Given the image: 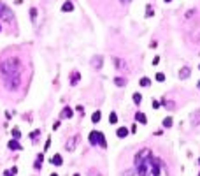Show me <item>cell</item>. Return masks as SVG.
I'll return each mask as SVG.
<instances>
[{
	"label": "cell",
	"instance_id": "1",
	"mask_svg": "<svg viewBox=\"0 0 200 176\" xmlns=\"http://www.w3.org/2000/svg\"><path fill=\"white\" fill-rule=\"evenodd\" d=\"M0 72L4 74V83L9 90L16 92L21 86V62L18 58H9L2 62Z\"/></svg>",
	"mask_w": 200,
	"mask_h": 176
},
{
	"label": "cell",
	"instance_id": "2",
	"mask_svg": "<svg viewBox=\"0 0 200 176\" xmlns=\"http://www.w3.org/2000/svg\"><path fill=\"white\" fill-rule=\"evenodd\" d=\"M137 171H139V176H158L160 175V160L148 157L146 160L137 164Z\"/></svg>",
	"mask_w": 200,
	"mask_h": 176
},
{
	"label": "cell",
	"instance_id": "3",
	"mask_svg": "<svg viewBox=\"0 0 200 176\" xmlns=\"http://www.w3.org/2000/svg\"><path fill=\"white\" fill-rule=\"evenodd\" d=\"M0 18L4 21H14V12L2 2H0Z\"/></svg>",
	"mask_w": 200,
	"mask_h": 176
},
{
	"label": "cell",
	"instance_id": "4",
	"mask_svg": "<svg viewBox=\"0 0 200 176\" xmlns=\"http://www.w3.org/2000/svg\"><path fill=\"white\" fill-rule=\"evenodd\" d=\"M148 157H151V150L149 148H142L137 155H135V166L139 164V162H142V160H146Z\"/></svg>",
	"mask_w": 200,
	"mask_h": 176
},
{
	"label": "cell",
	"instance_id": "5",
	"mask_svg": "<svg viewBox=\"0 0 200 176\" xmlns=\"http://www.w3.org/2000/svg\"><path fill=\"white\" fill-rule=\"evenodd\" d=\"M97 145H98V146H102V148H105V146H107L105 136H104L102 132H98V130H97Z\"/></svg>",
	"mask_w": 200,
	"mask_h": 176
},
{
	"label": "cell",
	"instance_id": "6",
	"mask_svg": "<svg viewBox=\"0 0 200 176\" xmlns=\"http://www.w3.org/2000/svg\"><path fill=\"white\" fill-rule=\"evenodd\" d=\"M190 74H192V69H190L188 65H184V67L179 71V78H181V79H186V78H190Z\"/></svg>",
	"mask_w": 200,
	"mask_h": 176
},
{
	"label": "cell",
	"instance_id": "7",
	"mask_svg": "<svg viewBox=\"0 0 200 176\" xmlns=\"http://www.w3.org/2000/svg\"><path fill=\"white\" fill-rule=\"evenodd\" d=\"M77 141H79V138H77V136H72V138L67 141V150H69V152H72V150L76 148V143H77Z\"/></svg>",
	"mask_w": 200,
	"mask_h": 176
},
{
	"label": "cell",
	"instance_id": "8",
	"mask_svg": "<svg viewBox=\"0 0 200 176\" xmlns=\"http://www.w3.org/2000/svg\"><path fill=\"white\" fill-rule=\"evenodd\" d=\"M102 60H104V58H102L100 55L93 56V58H91V63H93V67H95V69H100V67H102Z\"/></svg>",
	"mask_w": 200,
	"mask_h": 176
},
{
	"label": "cell",
	"instance_id": "9",
	"mask_svg": "<svg viewBox=\"0 0 200 176\" xmlns=\"http://www.w3.org/2000/svg\"><path fill=\"white\" fill-rule=\"evenodd\" d=\"M61 11H63V12H72V11H74V4H72V2H63Z\"/></svg>",
	"mask_w": 200,
	"mask_h": 176
},
{
	"label": "cell",
	"instance_id": "10",
	"mask_svg": "<svg viewBox=\"0 0 200 176\" xmlns=\"http://www.w3.org/2000/svg\"><path fill=\"white\" fill-rule=\"evenodd\" d=\"M116 136H118V138H121V139H123V138H127V136H128V129H127V127H119V129L116 130Z\"/></svg>",
	"mask_w": 200,
	"mask_h": 176
},
{
	"label": "cell",
	"instance_id": "11",
	"mask_svg": "<svg viewBox=\"0 0 200 176\" xmlns=\"http://www.w3.org/2000/svg\"><path fill=\"white\" fill-rule=\"evenodd\" d=\"M88 141H90V145H91V146H97V130H91V132H90Z\"/></svg>",
	"mask_w": 200,
	"mask_h": 176
},
{
	"label": "cell",
	"instance_id": "12",
	"mask_svg": "<svg viewBox=\"0 0 200 176\" xmlns=\"http://www.w3.org/2000/svg\"><path fill=\"white\" fill-rule=\"evenodd\" d=\"M7 146H9L11 150H21V145L18 143V139H11V141L7 143Z\"/></svg>",
	"mask_w": 200,
	"mask_h": 176
},
{
	"label": "cell",
	"instance_id": "13",
	"mask_svg": "<svg viewBox=\"0 0 200 176\" xmlns=\"http://www.w3.org/2000/svg\"><path fill=\"white\" fill-rule=\"evenodd\" d=\"M135 120H137L139 123H146V122H148L146 115H144V113H141V111H139V113H135Z\"/></svg>",
	"mask_w": 200,
	"mask_h": 176
},
{
	"label": "cell",
	"instance_id": "14",
	"mask_svg": "<svg viewBox=\"0 0 200 176\" xmlns=\"http://www.w3.org/2000/svg\"><path fill=\"white\" fill-rule=\"evenodd\" d=\"M79 78H81V74H79V72H72V76H70V85L74 86L76 83H79Z\"/></svg>",
	"mask_w": 200,
	"mask_h": 176
},
{
	"label": "cell",
	"instance_id": "15",
	"mask_svg": "<svg viewBox=\"0 0 200 176\" xmlns=\"http://www.w3.org/2000/svg\"><path fill=\"white\" fill-rule=\"evenodd\" d=\"M51 162H53L54 166H61V164H63V159H61V155H60V153H56V155L53 157V160H51Z\"/></svg>",
	"mask_w": 200,
	"mask_h": 176
},
{
	"label": "cell",
	"instance_id": "16",
	"mask_svg": "<svg viewBox=\"0 0 200 176\" xmlns=\"http://www.w3.org/2000/svg\"><path fill=\"white\" fill-rule=\"evenodd\" d=\"M100 116H102V113H100V111H95V113L91 115V122H93V123H98V122H100Z\"/></svg>",
	"mask_w": 200,
	"mask_h": 176
},
{
	"label": "cell",
	"instance_id": "17",
	"mask_svg": "<svg viewBox=\"0 0 200 176\" xmlns=\"http://www.w3.org/2000/svg\"><path fill=\"white\" fill-rule=\"evenodd\" d=\"M114 83H116V86H125L127 85V79L125 78H114Z\"/></svg>",
	"mask_w": 200,
	"mask_h": 176
},
{
	"label": "cell",
	"instance_id": "18",
	"mask_svg": "<svg viewBox=\"0 0 200 176\" xmlns=\"http://www.w3.org/2000/svg\"><path fill=\"white\" fill-rule=\"evenodd\" d=\"M109 123H112V125H114V123H118V115H116L114 111L109 115Z\"/></svg>",
	"mask_w": 200,
	"mask_h": 176
},
{
	"label": "cell",
	"instance_id": "19",
	"mask_svg": "<svg viewBox=\"0 0 200 176\" xmlns=\"http://www.w3.org/2000/svg\"><path fill=\"white\" fill-rule=\"evenodd\" d=\"M42 160H44V155H42V153H39V155H37V162H35V167H37V169H40Z\"/></svg>",
	"mask_w": 200,
	"mask_h": 176
},
{
	"label": "cell",
	"instance_id": "20",
	"mask_svg": "<svg viewBox=\"0 0 200 176\" xmlns=\"http://www.w3.org/2000/svg\"><path fill=\"white\" fill-rule=\"evenodd\" d=\"M139 85H141V86H149V85H151V81H149V78H141Z\"/></svg>",
	"mask_w": 200,
	"mask_h": 176
},
{
	"label": "cell",
	"instance_id": "21",
	"mask_svg": "<svg viewBox=\"0 0 200 176\" xmlns=\"http://www.w3.org/2000/svg\"><path fill=\"white\" fill-rule=\"evenodd\" d=\"M172 123H174V122H172V118H170V116H167V118L163 120V127H165V129H169V127H172Z\"/></svg>",
	"mask_w": 200,
	"mask_h": 176
},
{
	"label": "cell",
	"instance_id": "22",
	"mask_svg": "<svg viewBox=\"0 0 200 176\" xmlns=\"http://www.w3.org/2000/svg\"><path fill=\"white\" fill-rule=\"evenodd\" d=\"M16 173H18V167L14 166V167H11L9 171H5V173H4V176H14Z\"/></svg>",
	"mask_w": 200,
	"mask_h": 176
},
{
	"label": "cell",
	"instance_id": "23",
	"mask_svg": "<svg viewBox=\"0 0 200 176\" xmlns=\"http://www.w3.org/2000/svg\"><path fill=\"white\" fill-rule=\"evenodd\" d=\"M155 79L160 81V83H163V81H165V74H163V72H158V74L155 76Z\"/></svg>",
	"mask_w": 200,
	"mask_h": 176
},
{
	"label": "cell",
	"instance_id": "24",
	"mask_svg": "<svg viewBox=\"0 0 200 176\" xmlns=\"http://www.w3.org/2000/svg\"><path fill=\"white\" fill-rule=\"evenodd\" d=\"M162 102L165 104V108H167V109H174V108H176V104H174V102H170V100H162Z\"/></svg>",
	"mask_w": 200,
	"mask_h": 176
},
{
	"label": "cell",
	"instance_id": "25",
	"mask_svg": "<svg viewBox=\"0 0 200 176\" xmlns=\"http://www.w3.org/2000/svg\"><path fill=\"white\" fill-rule=\"evenodd\" d=\"M63 116H65V118H72V109H70V108H65V109H63Z\"/></svg>",
	"mask_w": 200,
	"mask_h": 176
},
{
	"label": "cell",
	"instance_id": "26",
	"mask_svg": "<svg viewBox=\"0 0 200 176\" xmlns=\"http://www.w3.org/2000/svg\"><path fill=\"white\" fill-rule=\"evenodd\" d=\"M30 18H32V21H35V18H37V9L35 7L30 9Z\"/></svg>",
	"mask_w": 200,
	"mask_h": 176
},
{
	"label": "cell",
	"instance_id": "27",
	"mask_svg": "<svg viewBox=\"0 0 200 176\" xmlns=\"http://www.w3.org/2000/svg\"><path fill=\"white\" fill-rule=\"evenodd\" d=\"M141 100H142L141 93H134V102H135V104H141Z\"/></svg>",
	"mask_w": 200,
	"mask_h": 176
},
{
	"label": "cell",
	"instance_id": "28",
	"mask_svg": "<svg viewBox=\"0 0 200 176\" xmlns=\"http://www.w3.org/2000/svg\"><path fill=\"white\" fill-rule=\"evenodd\" d=\"M12 136H14V139H19V138H21V132H19V129H12Z\"/></svg>",
	"mask_w": 200,
	"mask_h": 176
},
{
	"label": "cell",
	"instance_id": "29",
	"mask_svg": "<svg viewBox=\"0 0 200 176\" xmlns=\"http://www.w3.org/2000/svg\"><path fill=\"white\" fill-rule=\"evenodd\" d=\"M39 134H40V132H39V130H33V132H32V134H30V139H32V141H35V139H37V138H39Z\"/></svg>",
	"mask_w": 200,
	"mask_h": 176
},
{
	"label": "cell",
	"instance_id": "30",
	"mask_svg": "<svg viewBox=\"0 0 200 176\" xmlns=\"http://www.w3.org/2000/svg\"><path fill=\"white\" fill-rule=\"evenodd\" d=\"M155 12H153V9H151V5H148V9H146V16H153Z\"/></svg>",
	"mask_w": 200,
	"mask_h": 176
},
{
	"label": "cell",
	"instance_id": "31",
	"mask_svg": "<svg viewBox=\"0 0 200 176\" xmlns=\"http://www.w3.org/2000/svg\"><path fill=\"white\" fill-rule=\"evenodd\" d=\"M130 132H132V134H135V132H137V125H135V123H132V127H130Z\"/></svg>",
	"mask_w": 200,
	"mask_h": 176
},
{
	"label": "cell",
	"instance_id": "32",
	"mask_svg": "<svg viewBox=\"0 0 200 176\" xmlns=\"http://www.w3.org/2000/svg\"><path fill=\"white\" fill-rule=\"evenodd\" d=\"M158 63H160V56H155L153 58V65H158Z\"/></svg>",
	"mask_w": 200,
	"mask_h": 176
},
{
	"label": "cell",
	"instance_id": "33",
	"mask_svg": "<svg viewBox=\"0 0 200 176\" xmlns=\"http://www.w3.org/2000/svg\"><path fill=\"white\" fill-rule=\"evenodd\" d=\"M153 108L158 109V108H160V102H158V100H153Z\"/></svg>",
	"mask_w": 200,
	"mask_h": 176
},
{
	"label": "cell",
	"instance_id": "34",
	"mask_svg": "<svg viewBox=\"0 0 200 176\" xmlns=\"http://www.w3.org/2000/svg\"><path fill=\"white\" fill-rule=\"evenodd\" d=\"M49 146H51V138L46 141V148H44V150H49Z\"/></svg>",
	"mask_w": 200,
	"mask_h": 176
},
{
	"label": "cell",
	"instance_id": "35",
	"mask_svg": "<svg viewBox=\"0 0 200 176\" xmlns=\"http://www.w3.org/2000/svg\"><path fill=\"white\" fill-rule=\"evenodd\" d=\"M90 176H102V175H100V173H97V171L93 169V171H90Z\"/></svg>",
	"mask_w": 200,
	"mask_h": 176
},
{
	"label": "cell",
	"instance_id": "36",
	"mask_svg": "<svg viewBox=\"0 0 200 176\" xmlns=\"http://www.w3.org/2000/svg\"><path fill=\"white\" fill-rule=\"evenodd\" d=\"M163 2H165V4H169V2H172V0H163Z\"/></svg>",
	"mask_w": 200,
	"mask_h": 176
},
{
	"label": "cell",
	"instance_id": "37",
	"mask_svg": "<svg viewBox=\"0 0 200 176\" xmlns=\"http://www.w3.org/2000/svg\"><path fill=\"white\" fill-rule=\"evenodd\" d=\"M51 176H58V175H56V173H53V175H51Z\"/></svg>",
	"mask_w": 200,
	"mask_h": 176
},
{
	"label": "cell",
	"instance_id": "38",
	"mask_svg": "<svg viewBox=\"0 0 200 176\" xmlns=\"http://www.w3.org/2000/svg\"><path fill=\"white\" fill-rule=\"evenodd\" d=\"M199 88H200V81H199Z\"/></svg>",
	"mask_w": 200,
	"mask_h": 176
},
{
	"label": "cell",
	"instance_id": "39",
	"mask_svg": "<svg viewBox=\"0 0 200 176\" xmlns=\"http://www.w3.org/2000/svg\"><path fill=\"white\" fill-rule=\"evenodd\" d=\"M74 176H79V175H74Z\"/></svg>",
	"mask_w": 200,
	"mask_h": 176
},
{
	"label": "cell",
	"instance_id": "40",
	"mask_svg": "<svg viewBox=\"0 0 200 176\" xmlns=\"http://www.w3.org/2000/svg\"><path fill=\"white\" fill-rule=\"evenodd\" d=\"M199 164H200V159H199Z\"/></svg>",
	"mask_w": 200,
	"mask_h": 176
},
{
	"label": "cell",
	"instance_id": "41",
	"mask_svg": "<svg viewBox=\"0 0 200 176\" xmlns=\"http://www.w3.org/2000/svg\"><path fill=\"white\" fill-rule=\"evenodd\" d=\"M0 30H2V26H0Z\"/></svg>",
	"mask_w": 200,
	"mask_h": 176
},
{
	"label": "cell",
	"instance_id": "42",
	"mask_svg": "<svg viewBox=\"0 0 200 176\" xmlns=\"http://www.w3.org/2000/svg\"><path fill=\"white\" fill-rule=\"evenodd\" d=\"M199 69H200V65H199Z\"/></svg>",
	"mask_w": 200,
	"mask_h": 176
},
{
	"label": "cell",
	"instance_id": "43",
	"mask_svg": "<svg viewBox=\"0 0 200 176\" xmlns=\"http://www.w3.org/2000/svg\"><path fill=\"white\" fill-rule=\"evenodd\" d=\"M199 176H200V175H199Z\"/></svg>",
	"mask_w": 200,
	"mask_h": 176
}]
</instances>
